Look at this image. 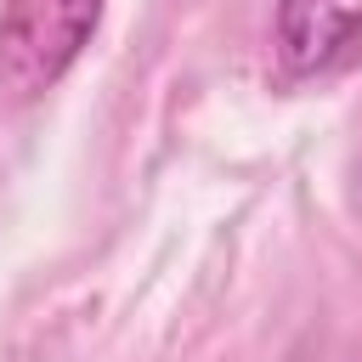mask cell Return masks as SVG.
Segmentation results:
<instances>
[{"label": "cell", "instance_id": "cell-1", "mask_svg": "<svg viewBox=\"0 0 362 362\" xmlns=\"http://www.w3.org/2000/svg\"><path fill=\"white\" fill-rule=\"evenodd\" d=\"M107 0H0V102L28 107L68 79Z\"/></svg>", "mask_w": 362, "mask_h": 362}, {"label": "cell", "instance_id": "cell-2", "mask_svg": "<svg viewBox=\"0 0 362 362\" xmlns=\"http://www.w3.org/2000/svg\"><path fill=\"white\" fill-rule=\"evenodd\" d=\"M362 51V0H277L272 62L288 85L322 79Z\"/></svg>", "mask_w": 362, "mask_h": 362}]
</instances>
